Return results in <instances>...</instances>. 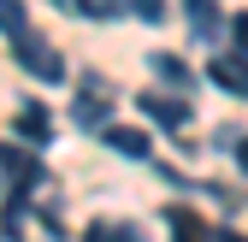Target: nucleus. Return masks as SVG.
<instances>
[{
    "label": "nucleus",
    "mask_w": 248,
    "mask_h": 242,
    "mask_svg": "<svg viewBox=\"0 0 248 242\" xmlns=\"http://www.w3.org/2000/svg\"><path fill=\"white\" fill-rule=\"evenodd\" d=\"M236 166H242V171H248V136H242V148H236Z\"/></svg>",
    "instance_id": "nucleus-16"
},
{
    "label": "nucleus",
    "mask_w": 248,
    "mask_h": 242,
    "mask_svg": "<svg viewBox=\"0 0 248 242\" xmlns=\"http://www.w3.org/2000/svg\"><path fill=\"white\" fill-rule=\"evenodd\" d=\"M12 47H18V65H24L30 77H42V83H59V77H65V59H59L53 47L30 42V36H24V42H12Z\"/></svg>",
    "instance_id": "nucleus-2"
},
{
    "label": "nucleus",
    "mask_w": 248,
    "mask_h": 242,
    "mask_svg": "<svg viewBox=\"0 0 248 242\" xmlns=\"http://www.w3.org/2000/svg\"><path fill=\"white\" fill-rule=\"evenodd\" d=\"M136 18L142 24H166V0H136Z\"/></svg>",
    "instance_id": "nucleus-13"
},
{
    "label": "nucleus",
    "mask_w": 248,
    "mask_h": 242,
    "mask_svg": "<svg viewBox=\"0 0 248 242\" xmlns=\"http://www.w3.org/2000/svg\"><path fill=\"white\" fill-rule=\"evenodd\" d=\"M101 142L112 148V154H124V160H148V148H154V142H148V130H130V124H107V130H101Z\"/></svg>",
    "instance_id": "nucleus-5"
},
{
    "label": "nucleus",
    "mask_w": 248,
    "mask_h": 242,
    "mask_svg": "<svg viewBox=\"0 0 248 242\" xmlns=\"http://www.w3.org/2000/svg\"><path fill=\"white\" fill-rule=\"evenodd\" d=\"M189 24H195V36H219V12H213V0H189Z\"/></svg>",
    "instance_id": "nucleus-11"
},
{
    "label": "nucleus",
    "mask_w": 248,
    "mask_h": 242,
    "mask_svg": "<svg viewBox=\"0 0 248 242\" xmlns=\"http://www.w3.org/2000/svg\"><path fill=\"white\" fill-rule=\"evenodd\" d=\"M213 242H248V236H236V230H213Z\"/></svg>",
    "instance_id": "nucleus-15"
},
{
    "label": "nucleus",
    "mask_w": 248,
    "mask_h": 242,
    "mask_svg": "<svg viewBox=\"0 0 248 242\" xmlns=\"http://www.w3.org/2000/svg\"><path fill=\"white\" fill-rule=\"evenodd\" d=\"M0 30H6L12 42L30 36V12H24V0H0Z\"/></svg>",
    "instance_id": "nucleus-10"
},
{
    "label": "nucleus",
    "mask_w": 248,
    "mask_h": 242,
    "mask_svg": "<svg viewBox=\"0 0 248 242\" xmlns=\"http://www.w3.org/2000/svg\"><path fill=\"white\" fill-rule=\"evenodd\" d=\"M207 77L219 83L225 95H242V101H248V59H236V53H219V59L207 65Z\"/></svg>",
    "instance_id": "nucleus-4"
},
{
    "label": "nucleus",
    "mask_w": 248,
    "mask_h": 242,
    "mask_svg": "<svg viewBox=\"0 0 248 242\" xmlns=\"http://www.w3.org/2000/svg\"><path fill=\"white\" fill-rule=\"evenodd\" d=\"M231 42H236V59H248V12L231 18Z\"/></svg>",
    "instance_id": "nucleus-14"
},
{
    "label": "nucleus",
    "mask_w": 248,
    "mask_h": 242,
    "mask_svg": "<svg viewBox=\"0 0 248 242\" xmlns=\"http://www.w3.org/2000/svg\"><path fill=\"white\" fill-rule=\"evenodd\" d=\"M136 112H148L154 124H166V130H189V101L183 95H160V89H148V95H136Z\"/></svg>",
    "instance_id": "nucleus-1"
},
{
    "label": "nucleus",
    "mask_w": 248,
    "mask_h": 242,
    "mask_svg": "<svg viewBox=\"0 0 248 242\" xmlns=\"http://www.w3.org/2000/svg\"><path fill=\"white\" fill-rule=\"evenodd\" d=\"M89 242H142V225H124V219H101V225H89Z\"/></svg>",
    "instance_id": "nucleus-9"
},
{
    "label": "nucleus",
    "mask_w": 248,
    "mask_h": 242,
    "mask_svg": "<svg viewBox=\"0 0 248 242\" xmlns=\"http://www.w3.org/2000/svg\"><path fill=\"white\" fill-rule=\"evenodd\" d=\"M18 136H24V142H42V148H47V136H53V118H47L42 106H24V112H18Z\"/></svg>",
    "instance_id": "nucleus-8"
},
{
    "label": "nucleus",
    "mask_w": 248,
    "mask_h": 242,
    "mask_svg": "<svg viewBox=\"0 0 248 242\" xmlns=\"http://www.w3.org/2000/svg\"><path fill=\"white\" fill-rule=\"evenodd\" d=\"M77 124H83V130H107V124H112V118H107V101H89V95H83V101H77Z\"/></svg>",
    "instance_id": "nucleus-12"
},
{
    "label": "nucleus",
    "mask_w": 248,
    "mask_h": 242,
    "mask_svg": "<svg viewBox=\"0 0 248 242\" xmlns=\"http://www.w3.org/2000/svg\"><path fill=\"white\" fill-rule=\"evenodd\" d=\"M148 65H154V71H160L166 83H177V95H189V89H195V71H189V65H183V59H177V53H148Z\"/></svg>",
    "instance_id": "nucleus-7"
},
{
    "label": "nucleus",
    "mask_w": 248,
    "mask_h": 242,
    "mask_svg": "<svg viewBox=\"0 0 248 242\" xmlns=\"http://www.w3.org/2000/svg\"><path fill=\"white\" fill-rule=\"evenodd\" d=\"M0 171L12 177V195H30V189H36V177H42V160L24 154V148H0Z\"/></svg>",
    "instance_id": "nucleus-3"
},
{
    "label": "nucleus",
    "mask_w": 248,
    "mask_h": 242,
    "mask_svg": "<svg viewBox=\"0 0 248 242\" xmlns=\"http://www.w3.org/2000/svg\"><path fill=\"white\" fill-rule=\"evenodd\" d=\"M166 225H171V242H213L207 219L189 213V207H166Z\"/></svg>",
    "instance_id": "nucleus-6"
}]
</instances>
